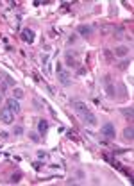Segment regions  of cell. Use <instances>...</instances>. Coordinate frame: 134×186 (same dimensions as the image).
I'll use <instances>...</instances> for the list:
<instances>
[{
  "label": "cell",
  "instance_id": "cell-1",
  "mask_svg": "<svg viewBox=\"0 0 134 186\" xmlns=\"http://www.w3.org/2000/svg\"><path fill=\"white\" fill-rule=\"evenodd\" d=\"M70 104H72V107L75 109V113L82 118L84 124H88V125H95L97 124V116L88 109V106H86L84 102H81V100H72Z\"/></svg>",
  "mask_w": 134,
  "mask_h": 186
},
{
  "label": "cell",
  "instance_id": "cell-2",
  "mask_svg": "<svg viewBox=\"0 0 134 186\" xmlns=\"http://www.w3.org/2000/svg\"><path fill=\"white\" fill-rule=\"evenodd\" d=\"M0 122H2V124H6V125L14 124V113L11 111L7 106L0 109Z\"/></svg>",
  "mask_w": 134,
  "mask_h": 186
},
{
  "label": "cell",
  "instance_id": "cell-3",
  "mask_svg": "<svg viewBox=\"0 0 134 186\" xmlns=\"http://www.w3.org/2000/svg\"><path fill=\"white\" fill-rule=\"evenodd\" d=\"M100 133H102L107 140H113L114 136H116V131H114V125L111 124V122H107V124H104L102 127H100Z\"/></svg>",
  "mask_w": 134,
  "mask_h": 186
},
{
  "label": "cell",
  "instance_id": "cell-4",
  "mask_svg": "<svg viewBox=\"0 0 134 186\" xmlns=\"http://www.w3.org/2000/svg\"><path fill=\"white\" fill-rule=\"evenodd\" d=\"M6 106H7V107H9V109H11V111H13L14 114H18V113H20V109H21V107H20V102H18L14 97H13V99H7Z\"/></svg>",
  "mask_w": 134,
  "mask_h": 186
},
{
  "label": "cell",
  "instance_id": "cell-5",
  "mask_svg": "<svg viewBox=\"0 0 134 186\" xmlns=\"http://www.w3.org/2000/svg\"><path fill=\"white\" fill-rule=\"evenodd\" d=\"M57 79H59V83H61L63 86H70V84H72V81H70V72H66V70H63V72L57 73Z\"/></svg>",
  "mask_w": 134,
  "mask_h": 186
},
{
  "label": "cell",
  "instance_id": "cell-6",
  "mask_svg": "<svg viewBox=\"0 0 134 186\" xmlns=\"http://www.w3.org/2000/svg\"><path fill=\"white\" fill-rule=\"evenodd\" d=\"M21 40L31 45V43L34 41V32H32L31 29H23V31H21Z\"/></svg>",
  "mask_w": 134,
  "mask_h": 186
},
{
  "label": "cell",
  "instance_id": "cell-7",
  "mask_svg": "<svg viewBox=\"0 0 134 186\" xmlns=\"http://www.w3.org/2000/svg\"><path fill=\"white\" fill-rule=\"evenodd\" d=\"M77 32H79L81 36H84V38H88V36H91L93 29L90 25H79V27H77Z\"/></svg>",
  "mask_w": 134,
  "mask_h": 186
},
{
  "label": "cell",
  "instance_id": "cell-8",
  "mask_svg": "<svg viewBox=\"0 0 134 186\" xmlns=\"http://www.w3.org/2000/svg\"><path fill=\"white\" fill-rule=\"evenodd\" d=\"M127 54H129V48L124 47V45H120V47L114 48V56H116V57H125Z\"/></svg>",
  "mask_w": 134,
  "mask_h": 186
},
{
  "label": "cell",
  "instance_id": "cell-9",
  "mask_svg": "<svg viewBox=\"0 0 134 186\" xmlns=\"http://www.w3.org/2000/svg\"><path fill=\"white\" fill-rule=\"evenodd\" d=\"M47 131H48V122H47V120H40V122H38V133L45 136Z\"/></svg>",
  "mask_w": 134,
  "mask_h": 186
},
{
  "label": "cell",
  "instance_id": "cell-10",
  "mask_svg": "<svg viewBox=\"0 0 134 186\" xmlns=\"http://www.w3.org/2000/svg\"><path fill=\"white\" fill-rule=\"evenodd\" d=\"M124 138L127 141H132V138H134V127L132 125H129V127L124 129Z\"/></svg>",
  "mask_w": 134,
  "mask_h": 186
},
{
  "label": "cell",
  "instance_id": "cell-11",
  "mask_svg": "<svg viewBox=\"0 0 134 186\" xmlns=\"http://www.w3.org/2000/svg\"><path fill=\"white\" fill-rule=\"evenodd\" d=\"M105 79H107V81H105V83H107V88H105V91H107V95H109L111 99H114V95H116V91H114V86L109 83V77H105Z\"/></svg>",
  "mask_w": 134,
  "mask_h": 186
},
{
  "label": "cell",
  "instance_id": "cell-12",
  "mask_svg": "<svg viewBox=\"0 0 134 186\" xmlns=\"http://www.w3.org/2000/svg\"><path fill=\"white\" fill-rule=\"evenodd\" d=\"M29 138H31V140L34 141V143H40V140H41L38 133H29Z\"/></svg>",
  "mask_w": 134,
  "mask_h": 186
},
{
  "label": "cell",
  "instance_id": "cell-13",
  "mask_svg": "<svg viewBox=\"0 0 134 186\" xmlns=\"http://www.w3.org/2000/svg\"><path fill=\"white\" fill-rule=\"evenodd\" d=\"M13 133L16 136H20V134H23V127L21 125H14V129H13Z\"/></svg>",
  "mask_w": 134,
  "mask_h": 186
},
{
  "label": "cell",
  "instance_id": "cell-14",
  "mask_svg": "<svg viewBox=\"0 0 134 186\" xmlns=\"http://www.w3.org/2000/svg\"><path fill=\"white\" fill-rule=\"evenodd\" d=\"M21 97H23V90L16 88V90H14V99H16V100H20Z\"/></svg>",
  "mask_w": 134,
  "mask_h": 186
},
{
  "label": "cell",
  "instance_id": "cell-15",
  "mask_svg": "<svg viewBox=\"0 0 134 186\" xmlns=\"http://www.w3.org/2000/svg\"><path fill=\"white\" fill-rule=\"evenodd\" d=\"M124 114L129 118V120H132V107H129V109H124Z\"/></svg>",
  "mask_w": 134,
  "mask_h": 186
},
{
  "label": "cell",
  "instance_id": "cell-16",
  "mask_svg": "<svg viewBox=\"0 0 134 186\" xmlns=\"http://www.w3.org/2000/svg\"><path fill=\"white\" fill-rule=\"evenodd\" d=\"M6 84H7V86H14V79L9 77V75H6Z\"/></svg>",
  "mask_w": 134,
  "mask_h": 186
},
{
  "label": "cell",
  "instance_id": "cell-17",
  "mask_svg": "<svg viewBox=\"0 0 134 186\" xmlns=\"http://www.w3.org/2000/svg\"><path fill=\"white\" fill-rule=\"evenodd\" d=\"M129 63H131V59H129V61H124V63H120V70H125Z\"/></svg>",
  "mask_w": 134,
  "mask_h": 186
},
{
  "label": "cell",
  "instance_id": "cell-18",
  "mask_svg": "<svg viewBox=\"0 0 134 186\" xmlns=\"http://www.w3.org/2000/svg\"><path fill=\"white\" fill-rule=\"evenodd\" d=\"M18 181H20V174H16V176L11 177V183H18Z\"/></svg>",
  "mask_w": 134,
  "mask_h": 186
},
{
  "label": "cell",
  "instance_id": "cell-19",
  "mask_svg": "<svg viewBox=\"0 0 134 186\" xmlns=\"http://www.w3.org/2000/svg\"><path fill=\"white\" fill-rule=\"evenodd\" d=\"M56 70H57V73H59V72H63V64H59V63H57V66H56Z\"/></svg>",
  "mask_w": 134,
  "mask_h": 186
},
{
  "label": "cell",
  "instance_id": "cell-20",
  "mask_svg": "<svg viewBox=\"0 0 134 186\" xmlns=\"http://www.w3.org/2000/svg\"><path fill=\"white\" fill-rule=\"evenodd\" d=\"M38 156H40V157H45V156H47V152H43V150H40V152H38Z\"/></svg>",
  "mask_w": 134,
  "mask_h": 186
},
{
  "label": "cell",
  "instance_id": "cell-21",
  "mask_svg": "<svg viewBox=\"0 0 134 186\" xmlns=\"http://www.w3.org/2000/svg\"><path fill=\"white\" fill-rule=\"evenodd\" d=\"M0 102H2V93H0Z\"/></svg>",
  "mask_w": 134,
  "mask_h": 186
}]
</instances>
